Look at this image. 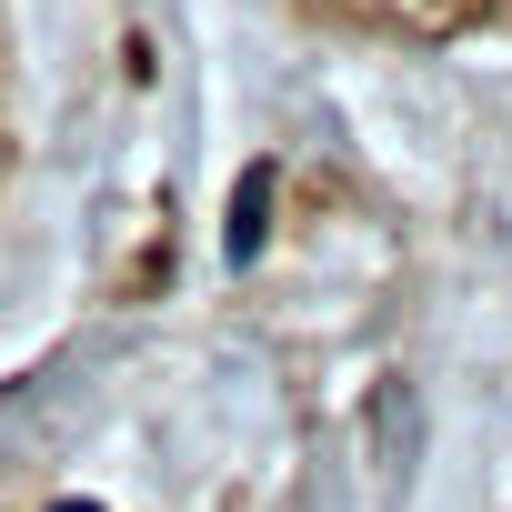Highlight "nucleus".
<instances>
[{"label": "nucleus", "mask_w": 512, "mask_h": 512, "mask_svg": "<svg viewBox=\"0 0 512 512\" xmlns=\"http://www.w3.org/2000/svg\"><path fill=\"white\" fill-rule=\"evenodd\" d=\"M262 201H272V171H251V181H241V201H231V251H241V262L262 251Z\"/></svg>", "instance_id": "f257e3e1"}, {"label": "nucleus", "mask_w": 512, "mask_h": 512, "mask_svg": "<svg viewBox=\"0 0 512 512\" xmlns=\"http://www.w3.org/2000/svg\"><path fill=\"white\" fill-rule=\"evenodd\" d=\"M71 512H81V502H71Z\"/></svg>", "instance_id": "f03ea898"}]
</instances>
